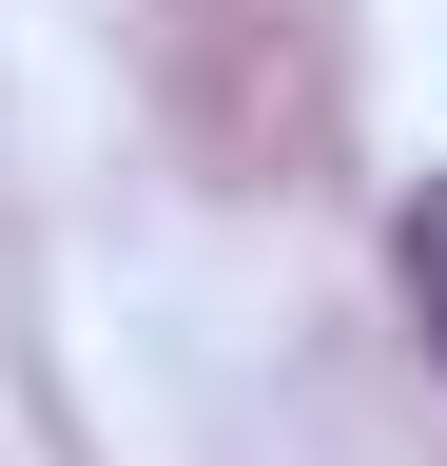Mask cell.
Listing matches in <instances>:
<instances>
[{
	"label": "cell",
	"mask_w": 447,
	"mask_h": 466,
	"mask_svg": "<svg viewBox=\"0 0 447 466\" xmlns=\"http://www.w3.org/2000/svg\"><path fill=\"white\" fill-rule=\"evenodd\" d=\"M409 311H428V350H447V175L409 195Z\"/></svg>",
	"instance_id": "cell-1"
}]
</instances>
